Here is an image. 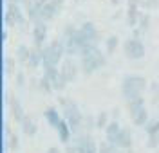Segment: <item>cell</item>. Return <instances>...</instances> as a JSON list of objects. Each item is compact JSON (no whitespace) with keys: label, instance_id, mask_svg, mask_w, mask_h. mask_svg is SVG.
Returning a JSON list of instances; mask_svg holds the SVG:
<instances>
[{"label":"cell","instance_id":"1","mask_svg":"<svg viewBox=\"0 0 159 153\" xmlns=\"http://www.w3.org/2000/svg\"><path fill=\"white\" fill-rule=\"evenodd\" d=\"M103 65H105V54H101V51L98 49L96 43H90L81 51V54H80V69L85 76L92 74Z\"/></svg>","mask_w":159,"mask_h":153},{"label":"cell","instance_id":"2","mask_svg":"<svg viewBox=\"0 0 159 153\" xmlns=\"http://www.w3.org/2000/svg\"><path fill=\"white\" fill-rule=\"evenodd\" d=\"M147 88V79L138 74H127L121 79V94L123 97L130 101L134 97H141V94Z\"/></svg>","mask_w":159,"mask_h":153},{"label":"cell","instance_id":"3","mask_svg":"<svg viewBox=\"0 0 159 153\" xmlns=\"http://www.w3.org/2000/svg\"><path fill=\"white\" fill-rule=\"evenodd\" d=\"M60 104L63 106V119L70 126V132L80 133V128L83 126V115L80 112L78 104L70 99H63V97H60Z\"/></svg>","mask_w":159,"mask_h":153},{"label":"cell","instance_id":"4","mask_svg":"<svg viewBox=\"0 0 159 153\" xmlns=\"http://www.w3.org/2000/svg\"><path fill=\"white\" fill-rule=\"evenodd\" d=\"M65 54V47L61 40H52L43 47V65L42 67H56Z\"/></svg>","mask_w":159,"mask_h":153},{"label":"cell","instance_id":"5","mask_svg":"<svg viewBox=\"0 0 159 153\" xmlns=\"http://www.w3.org/2000/svg\"><path fill=\"white\" fill-rule=\"evenodd\" d=\"M123 51H125V54H127L129 60H141V58L145 56V45H143L141 40H138V38L132 36L129 40H125Z\"/></svg>","mask_w":159,"mask_h":153},{"label":"cell","instance_id":"6","mask_svg":"<svg viewBox=\"0 0 159 153\" xmlns=\"http://www.w3.org/2000/svg\"><path fill=\"white\" fill-rule=\"evenodd\" d=\"M72 144L78 148L80 153H98V146L89 133H78L72 139Z\"/></svg>","mask_w":159,"mask_h":153},{"label":"cell","instance_id":"7","mask_svg":"<svg viewBox=\"0 0 159 153\" xmlns=\"http://www.w3.org/2000/svg\"><path fill=\"white\" fill-rule=\"evenodd\" d=\"M58 78H60V69H56V67H43V76L40 79V88L45 92H51L54 83L58 81Z\"/></svg>","mask_w":159,"mask_h":153},{"label":"cell","instance_id":"8","mask_svg":"<svg viewBox=\"0 0 159 153\" xmlns=\"http://www.w3.org/2000/svg\"><path fill=\"white\" fill-rule=\"evenodd\" d=\"M24 15H22V7L16 6V4H7V7H6V15H4V23L11 27V25H15V23H22L24 25Z\"/></svg>","mask_w":159,"mask_h":153},{"label":"cell","instance_id":"9","mask_svg":"<svg viewBox=\"0 0 159 153\" xmlns=\"http://www.w3.org/2000/svg\"><path fill=\"white\" fill-rule=\"evenodd\" d=\"M61 4H63V0H49L45 6H43V9H42V15H40L38 22H47L52 20L54 16H56V13L60 11V7H61ZM36 23V22H34Z\"/></svg>","mask_w":159,"mask_h":153},{"label":"cell","instance_id":"10","mask_svg":"<svg viewBox=\"0 0 159 153\" xmlns=\"http://www.w3.org/2000/svg\"><path fill=\"white\" fill-rule=\"evenodd\" d=\"M60 74H61V78H63L67 83H70L74 78H76V74H78V65H76V61L72 60V58H65L63 63H61Z\"/></svg>","mask_w":159,"mask_h":153},{"label":"cell","instance_id":"11","mask_svg":"<svg viewBox=\"0 0 159 153\" xmlns=\"http://www.w3.org/2000/svg\"><path fill=\"white\" fill-rule=\"evenodd\" d=\"M47 36V25L45 22H36L33 27V40H34V47H42Z\"/></svg>","mask_w":159,"mask_h":153},{"label":"cell","instance_id":"12","mask_svg":"<svg viewBox=\"0 0 159 153\" xmlns=\"http://www.w3.org/2000/svg\"><path fill=\"white\" fill-rule=\"evenodd\" d=\"M7 101H9V110H11V115H13V119L16 122H20L22 124V121H24V117H25V113H24V108H22V104L18 103V99L16 97H13V96H7Z\"/></svg>","mask_w":159,"mask_h":153},{"label":"cell","instance_id":"13","mask_svg":"<svg viewBox=\"0 0 159 153\" xmlns=\"http://www.w3.org/2000/svg\"><path fill=\"white\" fill-rule=\"evenodd\" d=\"M80 34L89 41V43H96V38H98V31L94 27L92 22H85L80 25Z\"/></svg>","mask_w":159,"mask_h":153},{"label":"cell","instance_id":"14","mask_svg":"<svg viewBox=\"0 0 159 153\" xmlns=\"http://www.w3.org/2000/svg\"><path fill=\"white\" fill-rule=\"evenodd\" d=\"M119 132H121V126L118 121H110L105 128V135H107V142L110 146H116V139H118Z\"/></svg>","mask_w":159,"mask_h":153},{"label":"cell","instance_id":"15","mask_svg":"<svg viewBox=\"0 0 159 153\" xmlns=\"http://www.w3.org/2000/svg\"><path fill=\"white\" fill-rule=\"evenodd\" d=\"M130 144H132V133H130L129 128H121L118 139H116V148L119 150H129Z\"/></svg>","mask_w":159,"mask_h":153},{"label":"cell","instance_id":"16","mask_svg":"<svg viewBox=\"0 0 159 153\" xmlns=\"http://www.w3.org/2000/svg\"><path fill=\"white\" fill-rule=\"evenodd\" d=\"M40 65H43V47H34V49H31L27 67L29 69H36Z\"/></svg>","mask_w":159,"mask_h":153},{"label":"cell","instance_id":"17","mask_svg":"<svg viewBox=\"0 0 159 153\" xmlns=\"http://www.w3.org/2000/svg\"><path fill=\"white\" fill-rule=\"evenodd\" d=\"M56 133H58V139L61 141L63 144H70L72 141H70V126L67 124V121L63 119V121L60 122V126L56 128Z\"/></svg>","mask_w":159,"mask_h":153},{"label":"cell","instance_id":"18","mask_svg":"<svg viewBox=\"0 0 159 153\" xmlns=\"http://www.w3.org/2000/svg\"><path fill=\"white\" fill-rule=\"evenodd\" d=\"M43 115H45V119H47V122H49L51 126L56 130L60 126V122L63 121L61 117H60V112L56 110V108H52V106H49V108H45V112H43Z\"/></svg>","mask_w":159,"mask_h":153},{"label":"cell","instance_id":"19","mask_svg":"<svg viewBox=\"0 0 159 153\" xmlns=\"http://www.w3.org/2000/svg\"><path fill=\"white\" fill-rule=\"evenodd\" d=\"M138 4L139 0H129V11H127V20H129V25L134 27L138 23L139 13H138Z\"/></svg>","mask_w":159,"mask_h":153},{"label":"cell","instance_id":"20","mask_svg":"<svg viewBox=\"0 0 159 153\" xmlns=\"http://www.w3.org/2000/svg\"><path fill=\"white\" fill-rule=\"evenodd\" d=\"M36 130H38V124L34 122V119L31 115H25L24 121H22V132L25 133L27 137H33L36 133Z\"/></svg>","mask_w":159,"mask_h":153},{"label":"cell","instance_id":"21","mask_svg":"<svg viewBox=\"0 0 159 153\" xmlns=\"http://www.w3.org/2000/svg\"><path fill=\"white\" fill-rule=\"evenodd\" d=\"M143 106H145V99H143V97H134V99L127 101V110H129L130 117H132V115H136Z\"/></svg>","mask_w":159,"mask_h":153},{"label":"cell","instance_id":"22","mask_svg":"<svg viewBox=\"0 0 159 153\" xmlns=\"http://www.w3.org/2000/svg\"><path fill=\"white\" fill-rule=\"evenodd\" d=\"M148 119H150L148 117V110H147L145 106H143L136 115H132V122H134V126H145V124L148 122Z\"/></svg>","mask_w":159,"mask_h":153},{"label":"cell","instance_id":"23","mask_svg":"<svg viewBox=\"0 0 159 153\" xmlns=\"http://www.w3.org/2000/svg\"><path fill=\"white\" fill-rule=\"evenodd\" d=\"M29 56H31V49L27 45H18L16 47V61L18 63H25L27 65V61H29Z\"/></svg>","mask_w":159,"mask_h":153},{"label":"cell","instance_id":"24","mask_svg":"<svg viewBox=\"0 0 159 153\" xmlns=\"http://www.w3.org/2000/svg\"><path fill=\"white\" fill-rule=\"evenodd\" d=\"M145 132L148 135H154V133H159V117H154V119H148V122L143 126Z\"/></svg>","mask_w":159,"mask_h":153},{"label":"cell","instance_id":"25","mask_svg":"<svg viewBox=\"0 0 159 153\" xmlns=\"http://www.w3.org/2000/svg\"><path fill=\"white\" fill-rule=\"evenodd\" d=\"M118 43H119V38H118V36H109V38H107V41H105V49H107V54H112V52L116 51Z\"/></svg>","mask_w":159,"mask_h":153},{"label":"cell","instance_id":"26","mask_svg":"<svg viewBox=\"0 0 159 153\" xmlns=\"http://www.w3.org/2000/svg\"><path fill=\"white\" fill-rule=\"evenodd\" d=\"M116 151V146H110L107 141H101L98 144V153H114Z\"/></svg>","mask_w":159,"mask_h":153},{"label":"cell","instance_id":"27","mask_svg":"<svg viewBox=\"0 0 159 153\" xmlns=\"http://www.w3.org/2000/svg\"><path fill=\"white\" fill-rule=\"evenodd\" d=\"M107 124H109V122H107V112L103 110V112H99L98 117H96V126H98V128H107Z\"/></svg>","mask_w":159,"mask_h":153},{"label":"cell","instance_id":"28","mask_svg":"<svg viewBox=\"0 0 159 153\" xmlns=\"http://www.w3.org/2000/svg\"><path fill=\"white\" fill-rule=\"evenodd\" d=\"M13 67H15V58H11V56L4 58V72L6 74H13Z\"/></svg>","mask_w":159,"mask_h":153},{"label":"cell","instance_id":"29","mask_svg":"<svg viewBox=\"0 0 159 153\" xmlns=\"http://www.w3.org/2000/svg\"><path fill=\"white\" fill-rule=\"evenodd\" d=\"M157 144H159V133L148 135V142H147V146H148V148H156Z\"/></svg>","mask_w":159,"mask_h":153},{"label":"cell","instance_id":"30","mask_svg":"<svg viewBox=\"0 0 159 153\" xmlns=\"http://www.w3.org/2000/svg\"><path fill=\"white\" fill-rule=\"evenodd\" d=\"M148 22H150V16L148 15H143V16H141V22H139V29L147 31L148 29Z\"/></svg>","mask_w":159,"mask_h":153},{"label":"cell","instance_id":"31","mask_svg":"<svg viewBox=\"0 0 159 153\" xmlns=\"http://www.w3.org/2000/svg\"><path fill=\"white\" fill-rule=\"evenodd\" d=\"M16 146H18V139H16V135L9 133V150H15Z\"/></svg>","mask_w":159,"mask_h":153},{"label":"cell","instance_id":"32","mask_svg":"<svg viewBox=\"0 0 159 153\" xmlns=\"http://www.w3.org/2000/svg\"><path fill=\"white\" fill-rule=\"evenodd\" d=\"M65 153H80V151H78V148L70 142V144H67V146H65Z\"/></svg>","mask_w":159,"mask_h":153},{"label":"cell","instance_id":"33","mask_svg":"<svg viewBox=\"0 0 159 153\" xmlns=\"http://www.w3.org/2000/svg\"><path fill=\"white\" fill-rule=\"evenodd\" d=\"M24 81H25L24 74H22V72H18V74H16V85H18V87H24Z\"/></svg>","mask_w":159,"mask_h":153},{"label":"cell","instance_id":"34","mask_svg":"<svg viewBox=\"0 0 159 153\" xmlns=\"http://www.w3.org/2000/svg\"><path fill=\"white\" fill-rule=\"evenodd\" d=\"M27 2H29V0H7V4H16V6H20V4H24V6H25Z\"/></svg>","mask_w":159,"mask_h":153},{"label":"cell","instance_id":"35","mask_svg":"<svg viewBox=\"0 0 159 153\" xmlns=\"http://www.w3.org/2000/svg\"><path fill=\"white\" fill-rule=\"evenodd\" d=\"M47 153H61V151H60V150L56 148V146H51L49 150H47Z\"/></svg>","mask_w":159,"mask_h":153},{"label":"cell","instance_id":"36","mask_svg":"<svg viewBox=\"0 0 159 153\" xmlns=\"http://www.w3.org/2000/svg\"><path fill=\"white\" fill-rule=\"evenodd\" d=\"M110 2H112V4H118L119 0H110Z\"/></svg>","mask_w":159,"mask_h":153}]
</instances>
